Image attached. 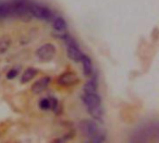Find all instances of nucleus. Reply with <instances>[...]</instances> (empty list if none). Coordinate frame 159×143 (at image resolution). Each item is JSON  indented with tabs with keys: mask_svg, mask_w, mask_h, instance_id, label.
<instances>
[{
	"mask_svg": "<svg viewBox=\"0 0 159 143\" xmlns=\"http://www.w3.org/2000/svg\"><path fill=\"white\" fill-rule=\"evenodd\" d=\"M31 2L29 0H11L8 2L11 15H16L22 20H29L32 18L30 13Z\"/></svg>",
	"mask_w": 159,
	"mask_h": 143,
	"instance_id": "f03ea898",
	"label": "nucleus"
},
{
	"mask_svg": "<svg viewBox=\"0 0 159 143\" xmlns=\"http://www.w3.org/2000/svg\"><path fill=\"white\" fill-rule=\"evenodd\" d=\"M53 28L58 33H64L67 30V23L65 20L61 17H57L53 20Z\"/></svg>",
	"mask_w": 159,
	"mask_h": 143,
	"instance_id": "9d476101",
	"label": "nucleus"
},
{
	"mask_svg": "<svg viewBox=\"0 0 159 143\" xmlns=\"http://www.w3.org/2000/svg\"><path fill=\"white\" fill-rule=\"evenodd\" d=\"M82 101L86 105L87 109L94 108L102 105V100L96 93H85L82 96Z\"/></svg>",
	"mask_w": 159,
	"mask_h": 143,
	"instance_id": "423d86ee",
	"label": "nucleus"
},
{
	"mask_svg": "<svg viewBox=\"0 0 159 143\" xmlns=\"http://www.w3.org/2000/svg\"><path fill=\"white\" fill-rule=\"evenodd\" d=\"M83 65V74L85 76H90L93 73V67H92V62L89 57L84 55L81 61Z\"/></svg>",
	"mask_w": 159,
	"mask_h": 143,
	"instance_id": "1a4fd4ad",
	"label": "nucleus"
},
{
	"mask_svg": "<svg viewBox=\"0 0 159 143\" xmlns=\"http://www.w3.org/2000/svg\"><path fill=\"white\" fill-rule=\"evenodd\" d=\"M55 53H56V48L50 43L43 45L36 51V55H37L38 59L43 60V61H49V60H51L54 58Z\"/></svg>",
	"mask_w": 159,
	"mask_h": 143,
	"instance_id": "20e7f679",
	"label": "nucleus"
},
{
	"mask_svg": "<svg viewBox=\"0 0 159 143\" xmlns=\"http://www.w3.org/2000/svg\"><path fill=\"white\" fill-rule=\"evenodd\" d=\"M49 82H50L49 77H42L41 79L37 80L32 86V92L34 94H40L41 92H43L46 89V87L48 86Z\"/></svg>",
	"mask_w": 159,
	"mask_h": 143,
	"instance_id": "0eeeda50",
	"label": "nucleus"
},
{
	"mask_svg": "<svg viewBox=\"0 0 159 143\" xmlns=\"http://www.w3.org/2000/svg\"><path fill=\"white\" fill-rule=\"evenodd\" d=\"M88 112L92 116L93 119L98 120V121H102V117H103V109H102V105L97 106V107H94V108L88 109Z\"/></svg>",
	"mask_w": 159,
	"mask_h": 143,
	"instance_id": "9b49d317",
	"label": "nucleus"
},
{
	"mask_svg": "<svg viewBox=\"0 0 159 143\" xmlns=\"http://www.w3.org/2000/svg\"><path fill=\"white\" fill-rule=\"evenodd\" d=\"M78 81V77L74 72H65L61 74L57 80L58 84L61 87H71L75 85Z\"/></svg>",
	"mask_w": 159,
	"mask_h": 143,
	"instance_id": "39448f33",
	"label": "nucleus"
},
{
	"mask_svg": "<svg viewBox=\"0 0 159 143\" xmlns=\"http://www.w3.org/2000/svg\"><path fill=\"white\" fill-rule=\"evenodd\" d=\"M82 135L89 142L101 143L105 141V132L92 120H83L79 124Z\"/></svg>",
	"mask_w": 159,
	"mask_h": 143,
	"instance_id": "f257e3e1",
	"label": "nucleus"
},
{
	"mask_svg": "<svg viewBox=\"0 0 159 143\" xmlns=\"http://www.w3.org/2000/svg\"><path fill=\"white\" fill-rule=\"evenodd\" d=\"M18 74H19V70H17V69H11L7 74V79H13V78H15L18 75Z\"/></svg>",
	"mask_w": 159,
	"mask_h": 143,
	"instance_id": "dca6fc26",
	"label": "nucleus"
},
{
	"mask_svg": "<svg viewBox=\"0 0 159 143\" xmlns=\"http://www.w3.org/2000/svg\"><path fill=\"white\" fill-rule=\"evenodd\" d=\"M37 74V70L34 69V68H28L24 73L23 74L21 75V78H20V82L21 83H27L29 81H31Z\"/></svg>",
	"mask_w": 159,
	"mask_h": 143,
	"instance_id": "f8f14e48",
	"label": "nucleus"
},
{
	"mask_svg": "<svg viewBox=\"0 0 159 143\" xmlns=\"http://www.w3.org/2000/svg\"><path fill=\"white\" fill-rule=\"evenodd\" d=\"M91 78L89 80L86 85L83 87L84 93H96L97 88H98V77L96 74H93L90 75Z\"/></svg>",
	"mask_w": 159,
	"mask_h": 143,
	"instance_id": "6e6552de",
	"label": "nucleus"
},
{
	"mask_svg": "<svg viewBox=\"0 0 159 143\" xmlns=\"http://www.w3.org/2000/svg\"><path fill=\"white\" fill-rule=\"evenodd\" d=\"M30 13L32 17H35L40 20H50L52 18V12L49 8L40 6L38 4H35L34 2H31L30 5Z\"/></svg>",
	"mask_w": 159,
	"mask_h": 143,
	"instance_id": "7ed1b4c3",
	"label": "nucleus"
},
{
	"mask_svg": "<svg viewBox=\"0 0 159 143\" xmlns=\"http://www.w3.org/2000/svg\"><path fill=\"white\" fill-rule=\"evenodd\" d=\"M10 46V40L8 37H2L0 39V53H4L7 50V48Z\"/></svg>",
	"mask_w": 159,
	"mask_h": 143,
	"instance_id": "4468645a",
	"label": "nucleus"
},
{
	"mask_svg": "<svg viewBox=\"0 0 159 143\" xmlns=\"http://www.w3.org/2000/svg\"><path fill=\"white\" fill-rule=\"evenodd\" d=\"M39 107L42 110H50V101L49 99H43L41 100V101L39 102Z\"/></svg>",
	"mask_w": 159,
	"mask_h": 143,
	"instance_id": "2eb2a0df",
	"label": "nucleus"
},
{
	"mask_svg": "<svg viewBox=\"0 0 159 143\" xmlns=\"http://www.w3.org/2000/svg\"><path fill=\"white\" fill-rule=\"evenodd\" d=\"M10 15H11V12H10V7H9L8 2L0 1V20L6 19Z\"/></svg>",
	"mask_w": 159,
	"mask_h": 143,
	"instance_id": "ddd939ff",
	"label": "nucleus"
}]
</instances>
